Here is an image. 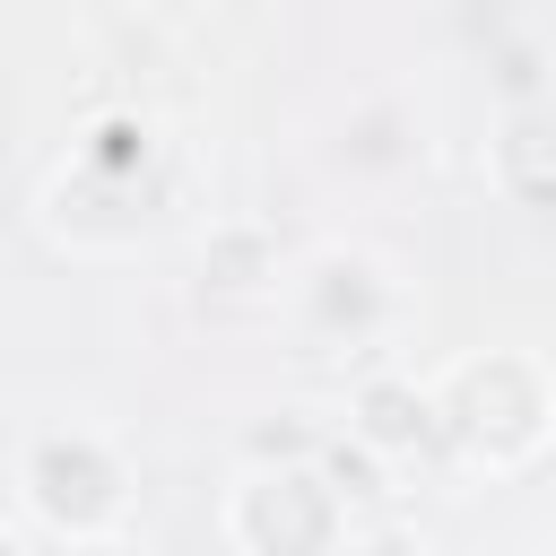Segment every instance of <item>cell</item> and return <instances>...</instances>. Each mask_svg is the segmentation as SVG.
Returning <instances> with one entry per match:
<instances>
[{
	"label": "cell",
	"instance_id": "6da1fadb",
	"mask_svg": "<svg viewBox=\"0 0 556 556\" xmlns=\"http://www.w3.org/2000/svg\"><path fill=\"white\" fill-rule=\"evenodd\" d=\"M426 391H434V426H443L452 460H469L486 478L539 469V452L556 434V391H547V365L530 348H469Z\"/></svg>",
	"mask_w": 556,
	"mask_h": 556
},
{
	"label": "cell",
	"instance_id": "7a4b0ae2",
	"mask_svg": "<svg viewBox=\"0 0 556 556\" xmlns=\"http://www.w3.org/2000/svg\"><path fill=\"white\" fill-rule=\"evenodd\" d=\"M17 495L26 513L70 539V547H104L130 521V460L113 452V434L96 426H43L17 452Z\"/></svg>",
	"mask_w": 556,
	"mask_h": 556
},
{
	"label": "cell",
	"instance_id": "3957f363",
	"mask_svg": "<svg viewBox=\"0 0 556 556\" xmlns=\"http://www.w3.org/2000/svg\"><path fill=\"white\" fill-rule=\"evenodd\" d=\"M217 530L235 556H348L356 513L321 486L313 460H243L217 495Z\"/></svg>",
	"mask_w": 556,
	"mask_h": 556
},
{
	"label": "cell",
	"instance_id": "277c9868",
	"mask_svg": "<svg viewBox=\"0 0 556 556\" xmlns=\"http://www.w3.org/2000/svg\"><path fill=\"white\" fill-rule=\"evenodd\" d=\"M391 304H400V287H391V269H382L365 243H321V252L295 269V313H304L313 339L356 348V339H374V330L391 321Z\"/></svg>",
	"mask_w": 556,
	"mask_h": 556
},
{
	"label": "cell",
	"instance_id": "5b68a950",
	"mask_svg": "<svg viewBox=\"0 0 556 556\" xmlns=\"http://www.w3.org/2000/svg\"><path fill=\"white\" fill-rule=\"evenodd\" d=\"M348 443L356 452H374L382 469H417V460H434L443 452V426H434V391L417 382V374H365L356 391H348Z\"/></svg>",
	"mask_w": 556,
	"mask_h": 556
},
{
	"label": "cell",
	"instance_id": "8992f818",
	"mask_svg": "<svg viewBox=\"0 0 556 556\" xmlns=\"http://www.w3.org/2000/svg\"><path fill=\"white\" fill-rule=\"evenodd\" d=\"M278 278H287L278 226H261V217H217V226L200 235V295L252 304V295H269Z\"/></svg>",
	"mask_w": 556,
	"mask_h": 556
},
{
	"label": "cell",
	"instance_id": "52a82bcc",
	"mask_svg": "<svg viewBox=\"0 0 556 556\" xmlns=\"http://www.w3.org/2000/svg\"><path fill=\"white\" fill-rule=\"evenodd\" d=\"M486 174H495V191L513 208H547V191H556V122H547V104H513L495 122Z\"/></svg>",
	"mask_w": 556,
	"mask_h": 556
},
{
	"label": "cell",
	"instance_id": "ba28073f",
	"mask_svg": "<svg viewBox=\"0 0 556 556\" xmlns=\"http://www.w3.org/2000/svg\"><path fill=\"white\" fill-rule=\"evenodd\" d=\"M156 165V130H148V113H104V122H87V139H78V174H96V182H139Z\"/></svg>",
	"mask_w": 556,
	"mask_h": 556
},
{
	"label": "cell",
	"instance_id": "9c48e42d",
	"mask_svg": "<svg viewBox=\"0 0 556 556\" xmlns=\"http://www.w3.org/2000/svg\"><path fill=\"white\" fill-rule=\"evenodd\" d=\"M313 469H321V486H330L348 513H365V504L391 495V469H382L374 452H356V443H313Z\"/></svg>",
	"mask_w": 556,
	"mask_h": 556
},
{
	"label": "cell",
	"instance_id": "30bf717a",
	"mask_svg": "<svg viewBox=\"0 0 556 556\" xmlns=\"http://www.w3.org/2000/svg\"><path fill=\"white\" fill-rule=\"evenodd\" d=\"M339 156H348L356 174H382V165H400V156H408V139H400V113H391V104H374V113L348 130V148H339Z\"/></svg>",
	"mask_w": 556,
	"mask_h": 556
},
{
	"label": "cell",
	"instance_id": "8fae6325",
	"mask_svg": "<svg viewBox=\"0 0 556 556\" xmlns=\"http://www.w3.org/2000/svg\"><path fill=\"white\" fill-rule=\"evenodd\" d=\"M348 556H426V539L391 521V530H356V539H348Z\"/></svg>",
	"mask_w": 556,
	"mask_h": 556
},
{
	"label": "cell",
	"instance_id": "7c38bea8",
	"mask_svg": "<svg viewBox=\"0 0 556 556\" xmlns=\"http://www.w3.org/2000/svg\"><path fill=\"white\" fill-rule=\"evenodd\" d=\"M0 556H35V539L26 530H0Z\"/></svg>",
	"mask_w": 556,
	"mask_h": 556
}]
</instances>
